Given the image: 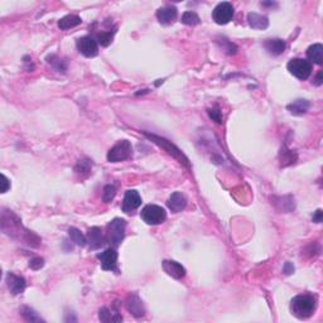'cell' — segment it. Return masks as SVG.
<instances>
[{"label":"cell","instance_id":"cell-1","mask_svg":"<svg viewBox=\"0 0 323 323\" xmlns=\"http://www.w3.org/2000/svg\"><path fill=\"white\" fill-rule=\"evenodd\" d=\"M290 309L295 317L299 320H306L313 314L316 309V299L309 294L297 295L292 299Z\"/></svg>","mask_w":323,"mask_h":323},{"label":"cell","instance_id":"cell-2","mask_svg":"<svg viewBox=\"0 0 323 323\" xmlns=\"http://www.w3.org/2000/svg\"><path fill=\"white\" fill-rule=\"evenodd\" d=\"M143 134L147 136V138L151 139L152 141H153L154 144L159 145L160 148H163L164 151L167 152V153L170 154V155H172L173 158H176L177 160H178L179 163L183 164V166L188 167L189 168V160L188 158L186 157L185 154L182 153V152L179 151L178 148L176 147L174 144H172V141L167 140V139L162 138V136H158V135H154V134H149V133L147 132H143Z\"/></svg>","mask_w":323,"mask_h":323},{"label":"cell","instance_id":"cell-3","mask_svg":"<svg viewBox=\"0 0 323 323\" xmlns=\"http://www.w3.org/2000/svg\"><path fill=\"white\" fill-rule=\"evenodd\" d=\"M125 220L114 219L111 222L107 225L106 241L109 242L113 248H118L125 236Z\"/></svg>","mask_w":323,"mask_h":323},{"label":"cell","instance_id":"cell-4","mask_svg":"<svg viewBox=\"0 0 323 323\" xmlns=\"http://www.w3.org/2000/svg\"><path fill=\"white\" fill-rule=\"evenodd\" d=\"M140 216L148 225H159L167 219L166 210L157 204H147L140 212Z\"/></svg>","mask_w":323,"mask_h":323},{"label":"cell","instance_id":"cell-5","mask_svg":"<svg viewBox=\"0 0 323 323\" xmlns=\"http://www.w3.org/2000/svg\"><path fill=\"white\" fill-rule=\"evenodd\" d=\"M133 148L128 140H120L118 144L114 145L107 153V160L110 163H119L132 157Z\"/></svg>","mask_w":323,"mask_h":323},{"label":"cell","instance_id":"cell-6","mask_svg":"<svg viewBox=\"0 0 323 323\" xmlns=\"http://www.w3.org/2000/svg\"><path fill=\"white\" fill-rule=\"evenodd\" d=\"M288 71L299 80H307L312 73V65L303 58H293L288 62Z\"/></svg>","mask_w":323,"mask_h":323},{"label":"cell","instance_id":"cell-7","mask_svg":"<svg viewBox=\"0 0 323 323\" xmlns=\"http://www.w3.org/2000/svg\"><path fill=\"white\" fill-rule=\"evenodd\" d=\"M232 17H234V6L227 1L217 4L212 12V19L215 20V23L220 25L227 24L232 19Z\"/></svg>","mask_w":323,"mask_h":323},{"label":"cell","instance_id":"cell-8","mask_svg":"<svg viewBox=\"0 0 323 323\" xmlns=\"http://www.w3.org/2000/svg\"><path fill=\"white\" fill-rule=\"evenodd\" d=\"M101 261V268L104 270H111V272H118V253L115 248L106 249L104 253L98 255Z\"/></svg>","mask_w":323,"mask_h":323},{"label":"cell","instance_id":"cell-9","mask_svg":"<svg viewBox=\"0 0 323 323\" xmlns=\"http://www.w3.org/2000/svg\"><path fill=\"white\" fill-rule=\"evenodd\" d=\"M77 48L85 57H95L99 53L98 42L92 37H82L77 41Z\"/></svg>","mask_w":323,"mask_h":323},{"label":"cell","instance_id":"cell-10","mask_svg":"<svg viewBox=\"0 0 323 323\" xmlns=\"http://www.w3.org/2000/svg\"><path fill=\"white\" fill-rule=\"evenodd\" d=\"M141 204V197L138 192L135 189H129L125 192V196H124V201H122L121 210L126 214H130L132 211L136 210Z\"/></svg>","mask_w":323,"mask_h":323},{"label":"cell","instance_id":"cell-11","mask_svg":"<svg viewBox=\"0 0 323 323\" xmlns=\"http://www.w3.org/2000/svg\"><path fill=\"white\" fill-rule=\"evenodd\" d=\"M126 308L128 311L136 318L143 317L145 314V308L138 294H130L126 299Z\"/></svg>","mask_w":323,"mask_h":323},{"label":"cell","instance_id":"cell-12","mask_svg":"<svg viewBox=\"0 0 323 323\" xmlns=\"http://www.w3.org/2000/svg\"><path fill=\"white\" fill-rule=\"evenodd\" d=\"M157 19L159 20L160 24L163 25H170L174 23V20L177 19V16H178V13H177V9L174 6H163V8H160V9L157 10Z\"/></svg>","mask_w":323,"mask_h":323},{"label":"cell","instance_id":"cell-13","mask_svg":"<svg viewBox=\"0 0 323 323\" xmlns=\"http://www.w3.org/2000/svg\"><path fill=\"white\" fill-rule=\"evenodd\" d=\"M6 284H8V288L10 289V292L14 295L22 294L25 289V280L23 276L16 275L13 273L6 274Z\"/></svg>","mask_w":323,"mask_h":323},{"label":"cell","instance_id":"cell-14","mask_svg":"<svg viewBox=\"0 0 323 323\" xmlns=\"http://www.w3.org/2000/svg\"><path fill=\"white\" fill-rule=\"evenodd\" d=\"M162 267H163L164 272H166L168 275H170L174 279H182L186 275V269L185 267H182L181 264L177 263L174 260H164L162 263Z\"/></svg>","mask_w":323,"mask_h":323},{"label":"cell","instance_id":"cell-15","mask_svg":"<svg viewBox=\"0 0 323 323\" xmlns=\"http://www.w3.org/2000/svg\"><path fill=\"white\" fill-rule=\"evenodd\" d=\"M167 204H168V207H170L172 212L177 214V212H181V211L186 208V206H187V197L183 195L182 192H174L170 197Z\"/></svg>","mask_w":323,"mask_h":323},{"label":"cell","instance_id":"cell-16","mask_svg":"<svg viewBox=\"0 0 323 323\" xmlns=\"http://www.w3.org/2000/svg\"><path fill=\"white\" fill-rule=\"evenodd\" d=\"M87 244L91 249H100L105 244V238L100 227H91L87 231Z\"/></svg>","mask_w":323,"mask_h":323},{"label":"cell","instance_id":"cell-17","mask_svg":"<svg viewBox=\"0 0 323 323\" xmlns=\"http://www.w3.org/2000/svg\"><path fill=\"white\" fill-rule=\"evenodd\" d=\"M99 320L101 322H121L122 317L116 307H102L99 311Z\"/></svg>","mask_w":323,"mask_h":323},{"label":"cell","instance_id":"cell-18","mask_svg":"<svg viewBox=\"0 0 323 323\" xmlns=\"http://www.w3.org/2000/svg\"><path fill=\"white\" fill-rule=\"evenodd\" d=\"M264 47L268 51V53L272 56H279L286 51V42L280 38H274V39H267L264 43Z\"/></svg>","mask_w":323,"mask_h":323},{"label":"cell","instance_id":"cell-19","mask_svg":"<svg viewBox=\"0 0 323 323\" xmlns=\"http://www.w3.org/2000/svg\"><path fill=\"white\" fill-rule=\"evenodd\" d=\"M248 22L251 28L259 29V31L267 29L269 27V20L267 17L257 14V13H250L248 16Z\"/></svg>","mask_w":323,"mask_h":323},{"label":"cell","instance_id":"cell-20","mask_svg":"<svg viewBox=\"0 0 323 323\" xmlns=\"http://www.w3.org/2000/svg\"><path fill=\"white\" fill-rule=\"evenodd\" d=\"M309 107H311L309 101L305 100V99H298V100L293 101L292 104H289L287 109L293 115H303L309 110Z\"/></svg>","mask_w":323,"mask_h":323},{"label":"cell","instance_id":"cell-21","mask_svg":"<svg viewBox=\"0 0 323 323\" xmlns=\"http://www.w3.org/2000/svg\"><path fill=\"white\" fill-rule=\"evenodd\" d=\"M308 60L312 62L321 65L323 62V46L321 43H316L307 50Z\"/></svg>","mask_w":323,"mask_h":323},{"label":"cell","instance_id":"cell-22","mask_svg":"<svg viewBox=\"0 0 323 323\" xmlns=\"http://www.w3.org/2000/svg\"><path fill=\"white\" fill-rule=\"evenodd\" d=\"M297 158H298L297 153L293 151H290V149H288V148L284 145V147L282 148V151H280V154H279L280 166L282 167L292 166V164L295 163Z\"/></svg>","mask_w":323,"mask_h":323},{"label":"cell","instance_id":"cell-23","mask_svg":"<svg viewBox=\"0 0 323 323\" xmlns=\"http://www.w3.org/2000/svg\"><path fill=\"white\" fill-rule=\"evenodd\" d=\"M82 23V19L80 18L79 16H75V14H69V16L63 17L58 20V27L63 31H66V29L73 28V27H77Z\"/></svg>","mask_w":323,"mask_h":323},{"label":"cell","instance_id":"cell-24","mask_svg":"<svg viewBox=\"0 0 323 323\" xmlns=\"http://www.w3.org/2000/svg\"><path fill=\"white\" fill-rule=\"evenodd\" d=\"M68 235L69 238H71V241L75 242V244L79 245V246H81V248H84V246L87 245V238H86L79 229H76V227H69Z\"/></svg>","mask_w":323,"mask_h":323},{"label":"cell","instance_id":"cell-25","mask_svg":"<svg viewBox=\"0 0 323 323\" xmlns=\"http://www.w3.org/2000/svg\"><path fill=\"white\" fill-rule=\"evenodd\" d=\"M19 313H20V316H22L27 322H44V321L38 316V313L34 309H32L31 307H27V306L20 307Z\"/></svg>","mask_w":323,"mask_h":323},{"label":"cell","instance_id":"cell-26","mask_svg":"<svg viewBox=\"0 0 323 323\" xmlns=\"http://www.w3.org/2000/svg\"><path fill=\"white\" fill-rule=\"evenodd\" d=\"M46 60H47V62L50 63L51 66L53 67L56 71H58V72H66L67 63L66 61H63L62 58L57 57L56 54H51V56H48Z\"/></svg>","mask_w":323,"mask_h":323},{"label":"cell","instance_id":"cell-27","mask_svg":"<svg viewBox=\"0 0 323 323\" xmlns=\"http://www.w3.org/2000/svg\"><path fill=\"white\" fill-rule=\"evenodd\" d=\"M91 168H92V162L90 159H87V158H85V159H80L79 162H77V164H76L75 167V172L79 173V174H88V173L91 172Z\"/></svg>","mask_w":323,"mask_h":323},{"label":"cell","instance_id":"cell-28","mask_svg":"<svg viewBox=\"0 0 323 323\" xmlns=\"http://www.w3.org/2000/svg\"><path fill=\"white\" fill-rule=\"evenodd\" d=\"M181 22L186 25H196L200 23V17L195 12H186L182 16Z\"/></svg>","mask_w":323,"mask_h":323},{"label":"cell","instance_id":"cell-29","mask_svg":"<svg viewBox=\"0 0 323 323\" xmlns=\"http://www.w3.org/2000/svg\"><path fill=\"white\" fill-rule=\"evenodd\" d=\"M114 33H115V32H109V31H105V32H101V33H99V34L96 35V37H98L99 43H100L101 46H104V47H107V46L113 42Z\"/></svg>","mask_w":323,"mask_h":323},{"label":"cell","instance_id":"cell-30","mask_svg":"<svg viewBox=\"0 0 323 323\" xmlns=\"http://www.w3.org/2000/svg\"><path fill=\"white\" fill-rule=\"evenodd\" d=\"M116 195V188L115 186L113 185H107L104 187V192H102V200H104L105 204H109L114 200Z\"/></svg>","mask_w":323,"mask_h":323},{"label":"cell","instance_id":"cell-31","mask_svg":"<svg viewBox=\"0 0 323 323\" xmlns=\"http://www.w3.org/2000/svg\"><path fill=\"white\" fill-rule=\"evenodd\" d=\"M208 115L214 121H216L217 124H221L222 122V114L220 111L219 107H212V109H208Z\"/></svg>","mask_w":323,"mask_h":323},{"label":"cell","instance_id":"cell-32","mask_svg":"<svg viewBox=\"0 0 323 323\" xmlns=\"http://www.w3.org/2000/svg\"><path fill=\"white\" fill-rule=\"evenodd\" d=\"M43 265L44 260L42 257H34V259H32V260L29 261V267L33 270H39L41 268H43Z\"/></svg>","mask_w":323,"mask_h":323},{"label":"cell","instance_id":"cell-33","mask_svg":"<svg viewBox=\"0 0 323 323\" xmlns=\"http://www.w3.org/2000/svg\"><path fill=\"white\" fill-rule=\"evenodd\" d=\"M1 179H3V182H1V185H3L1 186V193H5V192L9 189L10 182H9V179L6 178L4 174H1Z\"/></svg>","mask_w":323,"mask_h":323},{"label":"cell","instance_id":"cell-34","mask_svg":"<svg viewBox=\"0 0 323 323\" xmlns=\"http://www.w3.org/2000/svg\"><path fill=\"white\" fill-rule=\"evenodd\" d=\"M322 216H323L322 210H317V211H316V214H314L313 217H312V220H313V222H316V223H321V222H322Z\"/></svg>","mask_w":323,"mask_h":323},{"label":"cell","instance_id":"cell-35","mask_svg":"<svg viewBox=\"0 0 323 323\" xmlns=\"http://www.w3.org/2000/svg\"><path fill=\"white\" fill-rule=\"evenodd\" d=\"M294 272V267H293L292 263H286V265H284V273L287 274V275H290V274Z\"/></svg>","mask_w":323,"mask_h":323},{"label":"cell","instance_id":"cell-36","mask_svg":"<svg viewBox=\"0 0 323 323\" xmlns=\"http://www.w3.org/2000/svg\"><path fill=\"white\" fill-rule=\"evenodd\" d=\"M322 71H320V72H318V75L316 76V79H314V81H313V84L316 86H321L322 85Z\"/></svg>","mask_w":323,"mask_h":323}]
</instances>
